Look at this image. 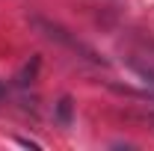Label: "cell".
I'll list each match as a JSON object with an SVG mask.
<instances>
[{"instance_id":"cell-3","label":"cell","mask_w":154,"mask_h":151,"mask_svg":"<svg viewBox=\"0 0 154 151\" xmlns=\"http://www.w3.org/2000/svg\"><path fill=\"white\" fill-rule=\"evenodd\" d=\"M18 145H24V148H38V142H33V139H18Z\"/></svg>"},{"instance_id":"cell-5","label":"cell","mask_w":154,"mask_h":151,"mask_svg":"<svg viewBox=\"0 0 154 151\" xmlns=\"http://www.w3.org/2000/svg\"><path fill=\"white\" fill-rule=\"evenodd\" d=\"M151 122H154V116H151Z\"/></svg>"},{"instance_id":"cell-4","label":"cell","mask_w":154,"mask_h":151,"mask_svg":"<svg viewBox=\"0 0 154 151\" xmlns=\"http://www.w3.org/2000/svg\"><path fill=\"white\" fill-rule=\"evenodd\" d=\"M3 95H6V86H3V83H0V98H3Z\"/></svg>"},{"instance_id":"cell-2","label":"cell","mask_w":154,"mask_h":151,"mask_svg":"<svg viewBox=\"0 0 154 151\" xmlns=\"http://www.w3.org/2000/svg\"><path fill=\"white\" fill-rule=\"evenodd\" d=\"M38 65H42V59H38V57H33V59H30V62H27V65H24V68L18 71L15 83H18V86H30V83L36 80V71H38Z\"/></svg>"},{"instance_id":"cell-1","label":"cell","mask_w":154,"mask_h":151,"mask_svg":"<svg viewBox=\"0 0 154 151\" xmlns=\"http://www.w3.org/2000/svg\"><path fill=\"white\" fill-rule=\"evenodd\" d=\"M71 113H74V101H71V95H62L57 104V122L62 128H71Z\"/></svg>"}]
</instances>
